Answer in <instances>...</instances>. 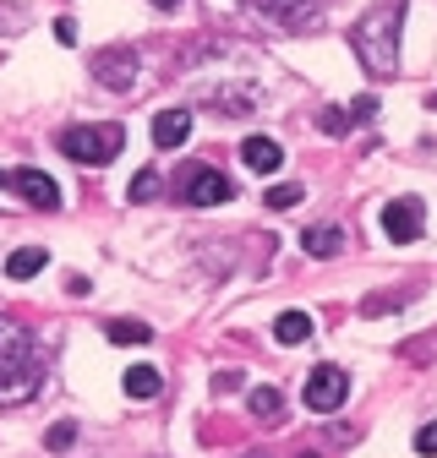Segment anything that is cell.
Instances as JSON below:
<instances>
[{
    "label": "cell",
    "mask_w": 437,
    "mask_h": 458,
    "mask_svg": "<svg viewBox=\"0 0 437 458\" xmlns=\"http://www.w3.org/2000/svg\"><path fill=\"white\" fill-rule=\"evenodd\" d=\"M77 442V420H55L49 431H44V447H55V453H66Z\"/></svg>",
    "instance_id": "ac0fdd59"
},
{
    "label": "cell",
    "mask_w": 437,
    "mask_h": 458,
    "mask_svg": "<svg viewBox=\"0 0 437 458\" xmlns=\"http://www.w3.org/2000/svg\"><path fill=\"white\" fill-rule=\"evenodd\" d=\"M345 121H350L345 109H322V131H328V137H345V131H350Z\"/></svg>",
    "instance_id": "7402d4cb"
},
{
    "label": "cell",
    "mask_w": 437,
    "mask_h": 458,
    "mask_svg": "<svg viewBox=\"0 0 437 458\" xmlns=\"http://www.w3.org/2000/svg\"><path fill=\"white\" fill-rule=\"evenodd\" d=\"M142 72V55L132 44H109V49H93V77L109 88V93H126Z\"/></svg>",
    "instance_id": "277c9868"
},
{
    "label": "cell",
    "mask_w": 437,
    "mask_h": 458,
    "mask_svg": "<svg viewBox=\"0 0 437 458\" xmlns=\"http://www.w3.org/2000/svg\"><path fill=\"white\" fill-rule=\"evenodd\" d=\"M121 387H126V398H137V404H148V398H159V371H153V366H132Z\"/></svg>",
    "instance_id": "4fadbf2b"
},
{
    "label": "cell",
    "mask_w": 437,
    "mask_h": 458,
    "mask_svg": "<svg viewBox=\"0 0 437 458\" xmlns=\"http://www.w3.org/2000/svg\"><path fill=\"white\" fill-rule=\"evenodd\" d=\"M192 137V109H159L153 114V148H181Z\"/></svg>",
    "instance_id": "30bf717a"
},
{
    "label": "cell",
    "mask_w": 437,
    "mask_h": 458,
    "mask_svg": "<svg viewBox=\"0 0 437 458\" xmlns=\"http://www.w3.org/2000/svg\"><path fill=\"white\" fill-rule=\"evenodd\" d=\"M372 114H377V98H356L350 104V121H372Z\"/></svg>",
    "instance_id": "603a6c76"
},
{
    "label": "cell",
    "mask_w": 437,
    "mask_h": 458,
    "mask_svg": "<svg viewBox=\"0 0 437 458\" xmlns=\"http://www.w3.org/2000/svg\"><path fill=\"white\" fill-rule=\"evenodd\" d=\"M0 186H6V169H0Z\"/></svg>",
    "instance_id": "f546056e"
},
{
    "label": "cell",
    "mask_w": 437,
    "mask_h": 458,
    "mask_svg": "<svg viewBox=\"0 0 437 458\" xmlns=\"http://www.w3.org/2000/svg\"><path fill=\"white\" fill-rule=\"evenodd\" d=\"M164 191V181H159V169H142V175L132 181V202H153Z\"/></svg>",
    "instance_id": "d6986e66"
},
{
    "label": "cell",
    "mask_w": 437,
    "mask_h": 458,
    "mask_svg": "<svg viewBox=\"0 0 437 458\" xmlns=\"http://www.w3.org/2000/svg\"><path fill=\"white\" fill-rule=\"evenodd\" d=\"M44 387V350L39 338L17 322L0 317V404H22Z\"/></svg>",
    "instance_id": "6da1fadb"
},
{
    "label": "cell",
    "mask_w": 437,
    "mask_h": 458,
    "mask_svg": "<svg viewBox=\"0 0 437 458\" xmlns=\"http://www.w3.org/2000/svg\"><path fill=\"white\" fill-rule=\"evenodd\" d=\"M301 197H306V191H301V186H273V191H268V197H262V202H268V208H296V202H301Z\"/></svg>",
    "instance_id": "ffe728a7"
},
{
    "label": "cell",
    "mask_w": 437,
    "mask_h": 458,
    "mask_svg": "<svg viewBox=\"0 0 437 458\" xmlns=\"http://www.w3.org/2000/svg\"><path fill=\"white\" fill-rule=\"evenodd\" d=\"M230 387H241V371H218L213 377V393H230Z\"/></svg>",
    "instance_id": "cb8c5ba5"
},
{
    "label": "cell",
    "mask_w": 437,
    "mask_h": 458,
    "mask_svg": "<svg viewBox=\"0 0 437 458\" xmlns=\"http://www.w3.org/2000/svg\"><path fill=\"white\" fill-rule=\"evenodd\" d=\"M273 338H279V344H306L312 338V317L306 311H285L279 322H273Z\"/></svg>",
    "instance_id": "2e32d148"
},
{
    "label": "cell",
    "mask_w": 437,
    "mask_h": 458,
    "mask_svg": "<svg viewBox=\"0 0 437 458\" xmlns=\"http://www.w3.org/2000/svg\"><path fill=\"white\" fill-rule=\"evenodd\" d=\"M44 262H49L44 246H22V251L6 257V273H12V278H33V273H44Z\"/></svg>",
    "instance_id": "5bb4252c"
},
{
    "label": "cell",
    "mask_w": 437,
    "mask_h": 458,
    "mask_svg": "<svg viewBox=\"0 0 437 458\" xmlns=\"http://www.w3.org/2000/svg\"><path fill=\"white\" fill-rule=\"evenodd\" d=\"M0 28L12 33V28H22V17H17V12H0Z\"/></svg>",
    "instance_id": "484cf974"
},
{
    "label": "cell",
    "mask_w": 437,
    "mask_h": 458,
    "mask_svg": "<svg viewBox=\"0 0 437 458\" xmlns=\"http://www.w3.org/2000/svg\"><path fill=\"white\" fill-rule=\"evenodd\" d=\"M399 22H405V0H377V6L350 28V49L366 66V77H394V66H399Z\"/></svg>",
    "instance_id": "7a4b0ae2"
},
{
    "label": "cell",
    "mask_w": 437,
    "mask_h": 458,
    "mask_svg": "<svg viewBox=\"0 0 437 458\" xmlns=\"http://www.w3.org/2000/svg\"><path fill=\"white\" fill-rule=\"evenodd\" d=\"M6 186H17V191H22V202H28V208H39V213H55V208H61V186H55L44 169H12Z\"/></svg>",
    "instance_id": "ba28073f"
},
{
    "label": "cell",
    "mask_w": 437,
    "mask_h": 458,
    "mask_svg": "<svg viewBox=\"0 0 437 458\" xmlns=\"http://www.w3.org/2000/svg\"><path fill=\"white\" fill-rule=\"evenodd\" d=\"M432 109H437V93H432Z\"/></svg>",
    "instance_id": "4dcf8cb0"
},
{
    "label": "cell",
    "mask_w": 437,
    "mask_h": 458,
    "mask_svg": "<svg viewBox=\"0 0 437 458\" xmlns=\"http://www.w3.org/2000/svg\"><path fill=\"white\" fill-rule=\"evenodd\" d=\"M55 38H61V44H77V22L61 17V22H55Z\"/></svg>",
    "instance_id": "d4e9b609"
},
{
    "label": "cell",
    "mask_w": 437,
    "mask_h": 458,
    "mask_svg": "<svg viewBox=\"0 0 437 458\" xmlns=\"http://www.w3.org/2000/svg\"><path fill=\"white\" fill-rule=\"evenodd\" d=\"M296 458H322V453H296Z\"/></svg>",
    "instance_id": "83f0119b"
},
{
    "label": "cell",
    "mask_w": 437,
    "mask_h": 458,
    "mask_svg": "<svg viewBox=\"0 0 437 458\" xmlns=\"http://www.w3.org/2000/svg\"><path fill=\"white\" fill-rule=\"evenodd\" d=\"M416 453H421V458H437V420L416 431Z\"/></svg>",
    "instance_id": "44dd1931"
},
{
    "label": "cell",
    "mask_w": 437,
    "mask_h": 458,
    "mask_svg": "<svg viewBox=\"0 0 437 458\" xmlns=\"http://www.w3.org/2000/svg\"><path fill=\"white\" fill-rule=\"evenodd\" d=\"M421 229H426V218H421V197H394L389 208H382V235H389V241L410 246V241H421Z\"/></svg>",
    "instance_id": "52a82bcc"
},
{
    "label": "cell",
    "mask_w": 437,
    "mask_h": 458,
    "mask_svg": "<svg viewBox=\"0 0 437 458\" xmlns=\"http://www.w3.org/2000/svg\"><path fill=\"white\" fill-rule=\"evenodd\" d=\"M181 6V0H153V12H176Z\"/></svg>",
    "instance_id": "4316f807"
},
{
    "label": "cell",
    "mask_w": 437,
    "mask_h": 458,
    "mask_svg": "<svg viewBox=\"0 0 437 458\" xmlns=\"http://www.w3.org/2000/svg\"><path fill=\"white\" fill-rule=\"evenodd\" d=\"M322 6H328V0H246V12H257L262 22H279L290 33L317 28L322 22Z\"/></svg>",
    "instance_id": "5b68a950"
},
{
    "label": "cell",
    "mask_w": 437,
    "mask_h": 458,
    "mask_svg": "<svg viewBox=\"0 0 437 458\" xmlns=\"http://www.w3.org/2000/svg\"><path fill=\"white\" fill-rule=\"evenodd\" d=\"M230 197H236V186L218 175V169L192 164V175H186V202L192 208H218V202H230Z\"/></svg>",
    "instance_id": "9c48e42d"
},
{
    "label": "cell",
    "mask_w": 437,
    "mask_h": 458,
    "mask_svg": "<svg viewBox=\"0 0 437 458\" xmlns=\"http://www.w3.org/2000/svg\"><path fill=\"white\" fill-rule=\"evenodd\" d=\"M126 148V131L116 126V121H104V126H66L61 131V153L66 158H77V164H109V158H116Z\"/></svg>",
    "instance_id": "3957f363"
},
{
    "label": "cell",
    "mask_w": 437,
    "mask_h": 458,
    "mask_svg": "<svg viewBox=\"0 0 437 458\" xmlns=\"http://www.w3.org/2000/svg\"><path fill=\"white\" fill-rule=\"evenodd\" d=\"M246 404H252V415H257V420H279L285 398H279V387H257V393L246 398Z\"/></svg>",
    "instance_id": "e0dca14e"
},
{
    "label": "cell",
    "mask_w": 437,
    "mask_h": 458,
    "mask_svg": "<svg viewBox=\"0 0 437 458\" xmlns=\"http://www.w3.org/2000/svg\"><path fill=\"white\" fill-rule=\"evenodd\" d=\"M246 458H268V453H246Z\"/></svg>",
    "instance_id": "f1b7e54d"
},
{
    "label": "cell",
    "mask_w": 437,
    "mask_h": 458,
    "mask_svg": "<svg viewBox=\"0 0 437 458\" xmlns=\"http://www.w3.org/2000/svg\"><path fill=\"white\" fill-rule=\"evenodd\" d=\"M301 251H306V257H339V251H345V229H334V224L301 229Z\"/></svg>",
    "instance_id": "8fae6325"
},
{
    "label": "cell",
    "mask_w": 437,
    "mask_h": 458,
    "mask_svg": "<svg viewBox=\"0 0 437 458\" xmlns=\"http://www.w3.org/2000/svg\"><path fill=\"white\" fill-rule=\"evenodd\" d=\"M241 158H246V169L268 175V169H279V164H285V148L273 142V137H246V142H241Z\"/></svg>",
    "instance_id": "7c38bea8"
},
{
    "label": "cell",
    "mask_w": 437,
    "mask_h": 458,
    "mask_svg": "<svg viewBox=\"0 0 437 458\" xmlns=\"http://www.w3.org/2000/svg\"><path fill=\"white\" fill-rule=\"evenodd\" d=\"M301 398H306V410H317V415H334V410H345V398H350V377H345L339 366H317V371L306 377Z\"/></svg>",
    "instance_id": "8992f818"
},
{
    "label": "cell",
    "mask_w": 437,
    "mask_h": 458,
    "mask_svg": "<svg viewBox=\"0 0 437 458\" xmlns=\"http://www.w3.org/2000/svg\"><path fill=\"white\" fill-rule=\"evenodd\" d=\"M104 338H109V344H126V350H132V344H148V338H153V327H148V322L116 317V322H104Z\"/></svg>",
    "instance_id": "9a60e30c"
}]
</instances>
